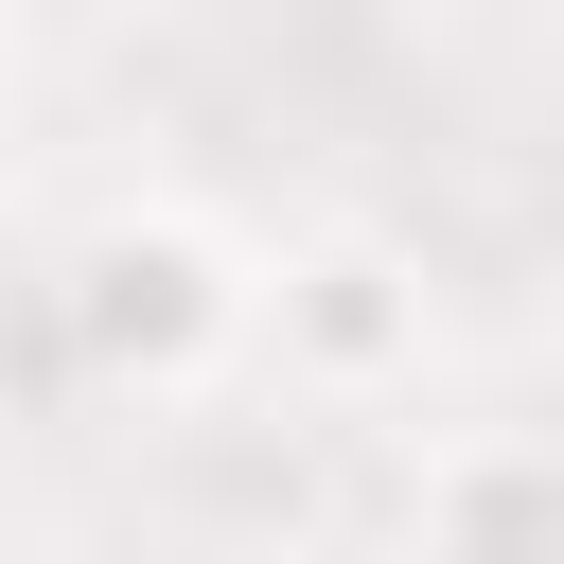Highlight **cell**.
<instances>
[{
    "mask_svg": "<svg viewBox=\"0 0 564 564\" xmlns=\"http://www.w3.org/2000/svg\"><path fill=\"white\" fill-rule=\"evenodd\" d=\"M264 335V247L194 194H123L53 264V352L88 405H212Z\"/></svg>",
    "mask_w": 564,
    "mask_h": 564,
    "instance_id": "1",
    "label": "cell"
},
{
    "mask_svg": "<svg viewBox=\"0 0 564 564\" xmlns=\"http://www.w3.org/2000/svg\"><path fill=\"white\" fill-rule=\"evenodd\" d=\"M300 405H388V388H423V352H441V300H423V247L405 229H370V212H335V229H300V247H264V335H247Z\"/></svg>",
    "mask_w": 564,
    "mask_h": 564,
    "instance_id": "2",
    "label": "cell"
},
{
    "mask_svg": "<svg viewBox=\"0 0 564 564\" xmlns=\"http://www.w3.org/2000/svg\"><path fill=\"white\" fill-rule=\"evenodd\" d=\"M405 546H564V423H441L388 494Z\"/></svg>",
    "mask_w": 564,
    "mask_h": 564,
    "instance_id": "3",
    "label": "cell"
},
{
    "mask_svg": "<svg viewBox=\"0 0 564 564\" xmlns=\"http://www.w3.org/2000/svg\"><path fill=\"white\" fill-rule=\"evenodd\" d=\"M0 106H18V18H0Z\"/></svg>",
    "mask_w": 564,
    "mask_h": 564,
    "instance_id": "4",
    "label": "cell"
}]
</instances>
